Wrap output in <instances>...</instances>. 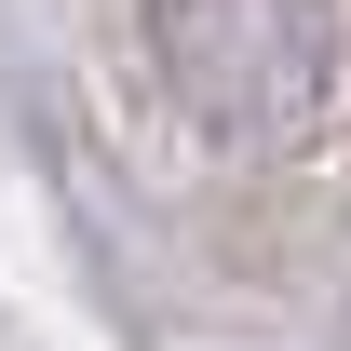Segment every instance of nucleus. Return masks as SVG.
<instances>
[{
  "label": "nucleus",
  "instance_id": "f257e3e1",
  "mask_svg": "<svg viewBox=\"0 0 351 351\" xmlns=\"http://www.w3.org/2000/svg\"><path fill=\"white\" fill-rule=\"evenodd\" d=\"M162 95L230 149H284L338 95V0H149Z\"/></svg>",
  "mask_w": 351,
  "mask_h": 351
}]
</instances>
